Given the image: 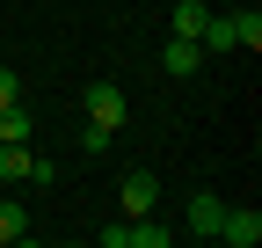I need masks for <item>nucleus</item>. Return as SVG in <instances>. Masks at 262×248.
<instances>
[{
	"label": "nucleus",
	"mask_w": 262,
	"mask_h": 248,
	"mask_svg": "<svg viewBox=\"0 0 262 248\" xmlns=\"http://www.w3.org/2000/svg\"><path fill=\"white\" fill-rule=\"evenodd\" d=\"M8 102H22V88H15V66H0V110Z\"/></svg>",
	"instance_id": "10"
},
{
	"label": "nucleus",
	"mask_w": 262,
	"mask_h": 248,
	"mask_svg": "<svg viewBox=\"0 0 262 248\" xmlns=\"http://www.w3.org/2000/svg\"><path fill=\"white\" fill-rule=\"evenodd\" d=\"M196 66H204V44H196V37H168V51H160V73H196Z\"/></svg>",
	"instance_id": "5"
},
{
	"label": "nucleus",
	"mask_w": 262,
	"mask_h": 248,
	"mask_svg": "<svg viewBox=\"0 0 262 248\" xmlns=\"http://www.w3.org/2000/svg\"><path fill=\"white\" fill-rule=\"evenodd\" d=\"M233 44H248V51L262 44V15H255V8H248V15H233Z\"/></svg>",
	"instance_id": "9"
},
{
	"label": "nucleus",
	"mask_w": 262,
	"mask_h": 248,
	"mask_svg": "<svg viewBox=\"0 0 262 248\" xmlns=\"http://www.w3.org/2000/svg\"><path fill=\"white\" fill-rule=\"evenodd\" d=\"M22 234H29L22 204H15V197H0V248H8V241H22Z\"/></svg>",
	"instance_id": "7"
},
{
	"label": "nucleus",
	"mask_w": 262,
	"mask_h": 248,
	"mask_svg": "<svg viewBox=\"0 0 262 248\" xmlns=\"http://www.w3.org/2000/svg\"><path fill=\"white\" fill-rule=\"evenodd\" d=\"M219 219H226V197L196 190V197H189V234H196V241H219Z\"/></svg>",
	"instance_id": "4"
},
{
	"label": "nucleus",
	"mask_w": 262,
	"mask_h": 248,
	"mask_svg": "<svg viewBox=\"0 0 262 248\" xmlns=\"http://www.w3.org/2000/svg\"><path fill=\"white\" fill-rule=\"evenodd\" d=\"M219 241H233V248H255V241H262V212H255V204H241V212L226 204V219H219Z\"/></svg>",
	"instance_id": "3"
},
{
	"label": "nucleus",
	"mask_w": 262,
	"mask_h": 248,
	"mask_svg": "<svg viewBox=\"0 0 262 248\" xmlns=\"http://www.w3.org/2000/svg\"><path fill=\"white\" fill-rule=\"evenodd\" d=\"M80 110H88V124H102V132H117V124L131 117V102H124V88H117V80H95L88 95H80Z\"/></svg>",
	"instance_id": "1"
},
{
	"label": "nucleus",
	"mask_w": 262,
	"mask_h": 248,
	"mask_svg": "<svg viewBox=\"0 0 262 248\" xmlns=\"http://www.w3.org/2000/svg\"><path fill=\"white\" fill-rule=\"evenodd\" d=\"M175 37H204V0H175Z\"/></svg>",
	"instance_id": "6"
},
{
	"label": "nucleus",
	"mask_w": 262,
	"mask_h": 248,
	"mask_svg": "<svg viewBox=\"0 0 262 248\" xmlns=\"http://www.w3.org/2000/svg\"><path fill=\"white\" fill-rule=\"evenodd\" d=\"M117 197H124V219H139V212H153V204H160V175H153V168H131Z\"/></svg>",
	"instance_id": "2"
},
{
	"label": "nucleus",
	"mask_w": 262,
	"mask_h": 248,
	"mask_svg": "<svg viewBox=\"0 0 262 248\" xmlns=\"http://www.w3.org/2000/svg\"><path fill=\"white\" fill-rule=\"evenodd\" d=\"M0 139H29V110H22V102L0 110Z\"/></svg>",
	"instance_id": "8"
}]
</instances>
